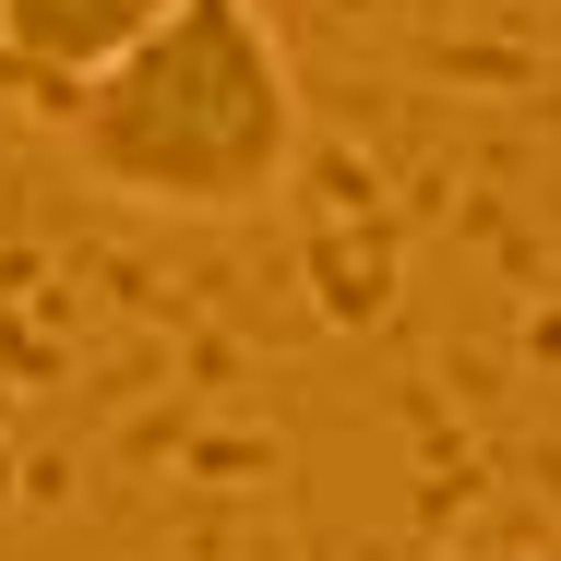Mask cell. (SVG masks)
Listing matches in <instances>:
<instances>
[{
    "instance_id": "cell-2",
    "label": "cell",
    "mask_w": 561,
    "mask_h": 561,
    "mask_svg": "<svg viewBox=\"0 0 561 561\" xmlns=\"http://www.w3.org/2000/svg\"><path fill=\"white\" fill-rule=\"evenodd\" d=\"M180 0H0V72L36 84V108H60L72 84H96L131 36H156Z\"/></svg>"
},
{
    "instance_id": "cell-3",
    "label": "cell",
    "mask_w": 561,
    "mask_h": 561,
    "mask_svg": "<svg viewBox=\"0 0 561 561\" xmlns=\"http://www.w3.org/2000/svg\"><path fill=\"white\" fill-rule=\"evenodd\" d=\"M538 561H561V550H538Z\"/></svg>"
},
{
    "instance_id": "cell-1",
    "label": "cell",
    "mask_w": 561,
    "mask_h": 561,
    "mask_svg": "<svg viewBox=\"0 0 561 561\" xmlns=\"http://www.w3.org/2000/svg\"><path fill=\"white\" fill-rule=\"evenodd\" d=\"M48 119L96 192L156 216H251L299 156V84L251 0H180Z\"/></svg>"
}]
</instances>
